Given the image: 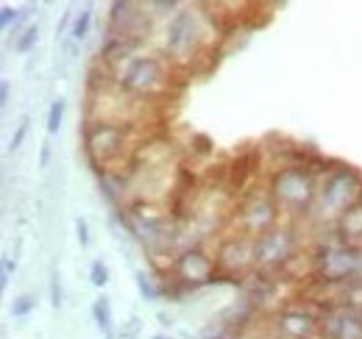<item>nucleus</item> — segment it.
<instances>
[{
  "label": "nucleus",
  "mask_w": 362,
  "mask_h": 339,
  "mask_svg": "<svg viewBox=\"0 0 362 339\" xmlns=\"http://www.w3.org/2000/svg\"><path fill=\"white\" fill-rule=\"evenodd\" d=\"M173 73L176 67L162 53H134L132 59L109 70L112 81L142 103L165 97L173 84Z\"/></svg>",
  "instance_id": "nucleus-1"
},
{
  "label": "nucleus",
  "mask_w": 362,
  "mask_h": 339,
  "mask_svg": "<svg viewBox=\"0 0 362 339\" xmlns=\"http://www.w3.org/2000/svg\"><path fill=\"white\" fill-rule=\"evenodd\" d=\"M317 181L320 178L315 172L304 167V159L290 162V165H279L273 170L271 178H268V192L281 212V220H287V222L310 220L317 198Z\"/></svg>",
  "instance_id": "nucleus-2"
},
{
  "label": "nucleus",
  "mask_w": 362,
  "mask_h": 339,
  "mask_svg": "<svg viewBox=\"0 0 362 339\" xmlns=\"http://www.w3.org/2000/svg\"><path fill=\"white\" fill-rule=\"evenodd\" d=\"M206 44H209L206 14L198 11L195 6H181L162 31V56L176 70H187L195 59H201Z\"/></svg>",
  "instance_id": "nucleus-3"
},
{
  "label": "nucleus",
  "mask_w": 362,
  "mask_h": 339,
  "mask_svg": "<svg viewBox=\"0 0 362 339\" xmlns=\"http://www.w3.org/2000/svg\"><path fill=\"white\" fill-rule=\"evenodd\" d=\"M362 198V172L351 165H340L326 172L317 181V198L310 220L317 228L334 231V222L340 220V214L346 209H351Z\"/></svg>",
  "instance_id": "nucleus-4"
},
{
  "label": "nucleus",
  "mask_w": 362,
  "mask_h": 339,
  "mask_svg": "<svg viewBox=\"0 0 362 339\" xmlns=\"http://www.w3.org/2000/svg\"><path fill=\"white\" fill-rule=\"evenodd\" d=\"M298 256H301L298 222L281 220L279 225H273L271 231H265V234H259L254 239V264H257V273L281 278Z\"/></svg>",
  "instance_id": "nucleus-5"
},
{
  "label": "nucleus",
  "mask_w": 362,
  "mask_h": 339,
  "mask_svg": "<svg viewBox=\"0 0 362 339\" xmlns=\"http://www.w3.org/2000/svg\"><path fill=\"white\" fill-rule=\"evenodd\" d=\"M134 136V126H120V123H106V120H90L84 123L81 139H84V153L90 165L98 172H109L120 159L129 156V145Z\"/></svg>",
  "instance_id": "nucleus-6"
},
{
  "label": "nucleus",
  "mask_w": 362,
  "mask_h": 339,
  "mask_svg": "<svg viewBox=\"0 0 362 339\" xmlns=\"http://www.w3.org/2000/svg\"><path fill=\"white\" fill-rule=\"evenodd\" d=\"M218 264H215V254L204 251L201 245H189L173 258H168L165 267V292L168 295H181L189 290H198L204 284L218 281Z\"/></svg>",
  "instance_id": "nucleus-7"
},
{
  "label": "nucleus",
  "mask_w": 362,
  "mask_h": 339,
  "mask_svg": "<svg viewBox=\"0 0 362 339\" xmlns=\"http://www.w3.org/2000/svg\"><path fill=\"white\" fill-rule=\"evenodd\" d=\"M279 222H281V212L273 203L268 186L265 189H248L245 195H240V201L231 212V225L237 228V234H245L251 239L271 231Z\"/></svg>",
  "instance_id": "nucleus-8"
},
{
  "label": "nucleus",
  "mask_w": 362,
  "mask_h": 339,
  "mask_svg": "<svg viewBox=\"0 0 362 339\" xmlns=\"http://www.w3.org/2000/svg\"><path fill=\"white\" fill-rule=\"evenodd\" d=\"M273 339H317V309L310 303H281L268 317Z\"/></svg>",
  "instance_id": "nucleus-9"
},
{
  "label": "nucleus",
  "mask_w": 362,
  "mask_h": 339,
  "mask_svg": "<svg viewBox=\"0 0 362 339\" xmlns=\"http://www.w3.org/2000/svg\"><path fill=\"white\" fill-rule=\"evenodd\" d=\"M218 275L231 281H245L257 264H254V239L245 234H223V239L215 248Z\"/></svg>",
  "instance_id": "nucleus-10"
},
{
  "label": "nucleus",
  "mask_w": 362,
  "mask_h": 339,
  "mask_svg": "<svg viewBox=\"0 0 362 339\" xmlns=\"http://www.w3.org/2000/svg\"><path fill=\"white\" fill-rule=\"evenodd\" d=\"M317 339H362V311L346 303L317 309Z\"/></svg>",
  "instance_id": "nucleus-11"
},
{
  "label": "nucleus",
  "mask_w": 362,
  "mask_h": 339,
  "mask_svg": "<svg viewBox=\"0 0 362 339\" xmlns=\"http://www.w3.org/2000/svg\"><path fill=\"white\" fill-rule=\"evenodd\" d=\"M145 3H134V0H117L109 6V31L123 37V40H134L142 42L151 31V17L145 11Z\"/></svg>",
  "instance_id": "nucleus-12"
},
{
  "label": "nucleus",
  "mask_w": 362,
  "mask_h": 339,
  "mask_svg": "<svg viewBox=\"0 0 362 339\" xmlns=\"http://www.w3.org/2000/svg\"><path fill=\"white\" fill-rule=\"evenodd\" d=\"M334 234H337L343 242L362 248V198L351 209H346V212L340 214V220L334 222Z\"/></svg>",
  "instance_id": "nucleus-13"
},
{
  "label": "nucleus",
  "mask_w": 362,
  "mask_h": 339,
  "mask_svg": "<svg viewBox=\"0 0 362 339\" xmlns=\"http://www.w3.org/2000/svg\"><path fill=\"white\" fill-rule=\"evenodd\" d=\"M340 303H346V306H351V309H360V311H362V278H351V281H343Z\"/></svg>",
  "instance_id": "nucleus-14"
},
{
  "label": "nucleus",
  "mask_w": 362,
  "mask_h": 339,
  "mask_svg": "<svg viewBox=\"0 0 362 339\" xmlns=\"http://www.w3.org/2000/svg\"><path fill=\"white\" fill-rule=\"evenodd\" d=\"M92 317H95V323H98V328L103 334H112V311H109V300L106 297H98L92 303Z\"/></svg>",
  "instance_id": "nucleus-15"
},
{
  "label": "nucleus",
  "mask_w": 362,
  "mask_h": 339,
  "mask_svg": "<svg viewBox=\"0 0 362 339\" xmlns=\"http://www.w3.org/2000/svg\"><path fill=\"white\" fill-rule=\"evenodd\" d=\"M90 25H92V6H84V8H81V14H76L73 28H70L73 42H81V40L90 34Z\"/></svg>",
  "instance_id": "nucleus-16"
},
{
  "label": "nucleus",
  "mask_w": 362,
  "mask_h": 339,
  "mask_svg": "<svg viewBox=\"0 0 362 339\" xmlns=\"http://www.w3.org/2000/svg\"><path fill=\"white\" fill-rule=\"evenodd\" d=\"M62 120H64V100L59 97L50 103V112H47V133H59Z\"/></svg>",
  "instance_id": "nucleus-17"
},
{
  "label": "nucleus",
  "mask_w": 362,
  "mask_h": 339,
  "mask_svg": "<svg viewBox=\"0 0 362 339\" xmlns=\"http://www.w3.org/2000/svg\"><path fill=\"white\" fill-rule=\"evenodd\" d=\"M37 42H40V28H37V25H31V28H25V31H23V37L17 40L14 50H17V53H31V50L37 47Z\"/></svg>",
  "instance_id": "nucleus-18"
},
{
  "label": "nucleus",
  "mask_w": 362,
  "mask_h": 339,
  "mask_svg": "<svg viewBox=\"0 0 362 339\" xmlns=\"http://www.w3.org/2000/svg\"><path fill=\"white\" fill-rule=\"evenodd\" d=\"M34 309H37V297H34V295H23V297H17V300H14V306H11V314H14V317H28Z\"/></svg>",
  "instance_id": "nucleus-19"
},
{
  "label": "nucleus",
  "mask_w": 362,
  "mask_h": 339,
  "mask_svg": "<svg viewBox=\"0 0 362 339\" xmlns=\"http://www.w3.org/2000/svg\"><path fill=\"white\" fill-rule=\"evenodd\" d=\"M136 287H139L142 297H148V300H156V297L165 292L162 287H153V281H148V275H145V273H136Z\"/></svg>",
  "instance_id": "nucleus-20"
},
{
  "label": "nucleus",
  "mask_w": 362,
  "mask_h": 339,
  "mask_svg": "<svg viewBox=\"0 0 362 339\" xmlns=\"http://www.w3.org/2000/svg\"><path fill=\"white\" fill-rule=\"evenodd\" d=\"M90 278L95 287H106V281H109V270H106V264L98 258V261H92L90 267Z\"/></svg>",
  "instance_id": "nucleus-21"
},
{
  "label": "nucleus",
  "mask_w": 362,
  "mask_h": 339,
  "mask_svg": "<svg viewBox=\"0 0 362 339\" xmlns=\"http://www.w3.org/2000/svg\"><path fill=\"white\" fill-rule=\"evenodd\" d=\"M25 133H28V117H23V123L17 126L14 136H11V142H8V150H17V148L23 145V139H25Z\"/></svg>",
  "instance_id": "nucleus-22"
},
{
  "label": "nucleus",
  "mask_w": 362,
  "mask_h": 339,
  "mask_svg": "<svg viewBox=\"0 0 362 339\" xmlns=\"http://www.w3.org/2000/svg\"><path fill=\"white\" fill-rule=\"evenodd\" d=\"M20 14H23V11H14L11 6H3V8H0V25H3V28H11V20L17 23Z\"/></svg>",
  "instance_id": "nucleus-23"
},
{
  "label": "nucleus",
  "mask_w": 362,
  "mask_h": 339,
  "mask_svg": "<svg viewBox=\"0 0 362 339\" xmlns=\"http://www.w3.org/2000/svg\"><path fill=\"white\" fill-rule=\"evenodd\" d=\"M50 303H53L56 309L62 306V287H59V275H56V273L50 275Z\"/></svg>",
  "instance_id": "nucleus-24"
},
{
  "label": "nucleus",
  "mask_w": 362,
  "mask_h": 339,
  "mask_svg": "<svg viewBox=\"0 0 362 339\" xmlns=\"http://www.w3.org/2000/svg\"><path fill=\"white\" fill-rule=\"evenodd\" d=\"M76 237H78V242H81V248H87L90 245V234H87V222L78 217L76 220Z\"/></svg>",
  "instance_id": "nucleus-25"
},
{
  "label": "nucleus",
  "mask_w": 362,
  "mask_h": 339,
  "mask_svg": "<svg viewBox=\"0 0 362 339\" xmlns=\"http://www.w3.org/2000/svg\"><path fill=\"white\" fill-rule=\"evenodd\" d=\"M11 270H14V261H11V258H6V261H3V278H0V284H3V287L8 284V275H11Z\"/></svg>",
  "instance_id": "nucleus-26"
},
{
  "label": "nucleus",
  "mask_w": 362,
  "mask_h": 339,
  "mask_svg": "<svg viewBox=\"0 0 362 339\" xmlns=\"http://www.w3.org/2000/svg\"><path fill=\"white\" fill-rule=\"evenodd\" d=\"M8 97H11V86H8V81H3V84H0V103L6 106Z\"/></svg>",
  "instance_id": "nucleus-27"
},
{
  "label": "nucleus",
  "mask_w": 362,
  "mask_h": 339,
  "mask_svg": "<svg viewBox=\"0 0 362 339\" xmlns=\"http://www.w3.org/2000/svg\"><path fill=\"white\" fill-rule=\"evenodd\" d=\"M47 162H50V142L42 145V156H40V165H42V167H47Z\"/></svg>",
  "instance_id": "nucleus-28"
},
{
  "label": "nucleus",
  "mask_w": 362,
  "mask_h": 339,
  "mask_svg": "<svg viewBox=\"0 0 362 339\" xmlns=\"http://www.w3.org/2000/svg\"><path fill=\"white\" fill-rule=\"evenodd\" d=\"M209 339H234V337H228V334H218V337H209Z\"/></svg>",
  "instance_id": "nucleus-29"
},
{
  "label": "nucleus",
  "mask_w": 362,
  "mask_h": 339,
  "mask_svg": "<svg viewBox=\"0 0 362 339\" xmlns=\"http://www.w3.org/2000/svg\"><path fill=\"white\" fill-rule=\"evenodd\" d=\"M153 339H170V337H162V334H156V337H153Z\"/></svg>",
  "instance_id": "nucleus-30"
}]
</instances>
